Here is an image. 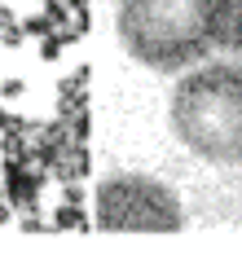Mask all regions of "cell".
Returning a JSON list of instances; mask_svg holds the SVG:
<instances>
[{
    "mask_svg": "<svg viewBox=\"0 0 242 255\" xmlns=\"http://www.w3.org/2000/svg\"><path fill=\"white\" fill-rule=\"evenodd\" d=\"M97 229H141V233H176L181 203L172 189L136 172H115L97 185Z\"/></svg>",
    "mask_w": 242,
    "mask_h": 255,
    "instance_id": "3",
    "label": "cell"
},
{
    "mask_svg": "<svg viewBox=\"0 0 242 255\" xmlns=\"http://www.w3.org/2000/svg\"><path fill=\"white\" fill-rule=\"evenodd\" d=\"M216 40L242 57V0H216Z\"/></svg>",
    "mask_w": 242,
    "mask_h": 255,
    "instance_id": "4",
    "label": "cell"
},
{
    "mask_svg": "<svg viewBox=\"0 0 242 255\" xmlns=\"http://www.w3.org/2000/svg\"><path fill=\"white\" fill-rule=\"evenodd\" d=\"M115 31L150 71H185L189 62L220 49L216 0H119Z\"/></svg>",
    "mask_w": 242,
    "mask_h": 255,
    "instance_id": "1",
    "label": "cell"
},
{
    "mask_svg": "<svg viewBox=\"0 0 242 255\" xmlns=\"http://www.w3.org/2000/svg\"><path fill=\"white\" fill-rule=\"evenodd\" d=\"M172 132L207 163H242V66L207 62L172 93Z\"/></svg>",
    "mask_w": 242,
    "mask_h": 255,
    "instance_id": "2",
    "label": "cell"
}]
</instances>
